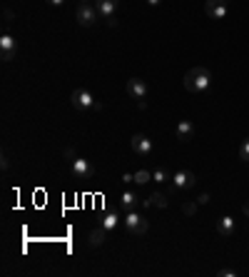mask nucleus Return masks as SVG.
Instances as JSON below:
<instances>
[{"label":"nucleus","mask_w":249,"mask_h":277,"mask_svg":"<svg viewBox=\"0 0 249 277\" xmlns=\"http://www.w3.org/2000/svg\"><path fill=\"white\" fill-rule=\"evenodd\" d=\"M204 13L212 20L227 18V0H204Z\"/></svg>","instance_id":"nucleus-7"},{"label":"nucleus","mask_w":249,"mask_h":277,"mask_svg":"<svg viewBox=\"0 0 249 277\" xmlns=\"http://www.w3.org/2000/svg\"><path fill=\"white\" fill-rule=\"evenodd\" d=\"M124 90H127V95H130L132 100H137V103L147 98V83L140 80V77H130L127 85H124Z\"/></svg>","instance_id":"nucleus-9"},{"label":"nucleus","mask_w":249,"mask_h":277,"mask_svg":"<svg viewBox=\"0 0 249 277\" xmlns=\"http://www.w3.org/2000/svg\"><path fill=\"white\" fill-rule=\"evenodd\" d=\"M107 227H102V225H97L90 235H88V245L90 247H100V245H105V240H107Z\"/></svg>","instance_id":"nucleus-12"},{"label":"nucleus","mask_w":249,"mask_h":277,"mask_svg":"<svg viewBox=\"0 0 249 277\" xmlns=\"http://www.w3.org/2000/svg\"><path fill=\"white\" fill-rule=\"evenodd\" d=\"M175 135H177V140L187 142V140L194 135V125H192L189 120H180V123H177V128H175Z\"/></svg>","instance_id":"nucleus-13"},{"label":"nucleus","mask_w":249,"mask_h":277,"mask_svg":"<svg viewBox=\"0 0 249 277\" xmlns=\"http://www.w3.org/2000/svg\"><path fill=\"white\" fill-rule=\"evenodd\" d=\"M142 205H145V208H159V210H162V208H167V197H164L162 192H155V195L147 197Z\"/></svg>","instance_id":"nucleus-15"},{"label":"nucleus","mask_w":249,"mask_h":277,"mask_svg":"<svg viewBox=\"0 0 249 277\" xmlns=\"http://www.w3.org/2000/svg\"><path fill=\"white\" fill-rule=\"evenodd\" d=\"M159 3H162V0H147V5H150V8H157Z\"/></svg>","instance_id":"nucleus-27"},{"label":"nucleus","mask_w":249,"mask_h":277,"mask_svg":"<svg viewBox=\"0 0 249 277\" xmlns=\"http://www.w3.org/2000/svg\"><path fill=\"white\" fill-rule=\"evenodd\" d=\"M124 230H127L130 235H145L147 232V220L140 215V212H135V210H130L127 215H124Z\"/></svg>","instance_id":"nucleus-3"},{"label":"nucleus","mask_w":249,"mask_h":277,"mask_svg":"<svg viewBox=\"0 0 249 277\" xmlns=\"http://www.w3.org/2000/svg\"><path fill=\"white\" fill-rule=\"evenodd\" d=\"M182 212H185V215H194V212H197V205H194V203H185V205H182Z\"/></svg>","instance_id":"nucleus-21"},{"label":"nucleus","mask_w":249,"mask_h":277,"mask_svg":"<svg viewBox=\"0 0 249 277\" xmlns=\"http://www.w3.org/2000/svg\"><path fill=\"white\" fill-rule=\"evenodd\" d=\"M70 100H72L75 110H82V112H85V110H97V103H95L93 93L85 90V88H75L72 95H70Z\"/></svg>","instance_id":"nucleus-2"},{"label":"nucleus","mask_w":249,"mask_h":277,"mask_svg":"<svg viewBox=\"0 0 249 277\" xmlns=\"http://www.w3.org/2000/svg\"><path fill=\"white\" fill-rule=\"evenodd\" d=\"M48 5H53V8H60V5H65V0H45Z\"/></svg>","instance_id":"nucleus-23"},{"label":"nucleus","mask_w":249,"mask_h":277,"mask_svg":"<svg viewBox=\"0 0 249 277\" xmlns=\"http://www.w3.org/2000/svg\"><path fill=\"white\" fill-rule=\"evenodd\" d=\"M70 173L77 177V180H90L93 177V168L85 157H72L70 160Z\"/></svg>","instance_id":"nucleus-6"},{"label":"nucleus","mask_w":249,"mask_h":277,"mask_svg":"<svg viewBox=\"0 0 249 277\" xmlns=\"http://www.w3.org/2000/svg\"><path fill=\"white\" fill-rule=\"evenodd\" d=\"M117 222H120L117 212H107V215H102V222H100V225H102V227H107V230L112 232V230L117 227Z\"/></svg>","instance_id":"nucleus-17"},{"label":"nucleus","mask_w":249,"mask_h":277,"mask_svg":"<svg viewBox=\"0 0 249 277\" xmlns=\"http://www.w3.org/2000/svg\"><path fill=\"white\" fill-rule=\"evenodd\" d=\"M77 3H80V5H85V3H90V0H77Z\"/></svg>","instance_id":"nucleus-29"},{"label":"nucleus","mask_w":249,"mask_h":277,"mask_svg":"<svg viewBox=\"0 0 249 277\" xmlns=\"http://www.w3.org/2000/svg\"><path fill=\"white\" fill-rule=\"evenodd\" d=\"M152 180H155V182H167V180H172V175H170L167 170L157 168V170H152Z\"/></svg>","instance_id":"nucleus-18"},{"label":"nucleus","mask_w":249,"mask_h":277,"mask_svg":"<svg viewBox=\"0 0 249 277\" xmlns=\"http://www.w3.org/2000/svg\"><path fill=\"white\" fill-rule=\"evenodd\" d=\"M97 18H100V13H97V8H95V5H90V3H85V5H77L75 20H77L82 28H90V25H95V23H97Z\"/></svg>","instance_id":"nucleus-4"},{"label":"nucleus","mask_w":249,"mask_h":277,"mask_svg":"<svg viewBox=\"0 0 249 277\" xmlns=\"http://www.w3.org/2000/svg\"><path fill=\"white\" fill-rule=\"evenodd\" d=\"M234 217H222L219 222H217V232L222 235V237H229V235H234Z\"/></svg>","instance_id":"nucleus-14"},{"label":"nucleus","mask_w":249,"mask_h":277,"mask_svg":"<svg viewBox=\"0 0 249 277\" xmlns=\"http://www.w3.org/2000/svg\"><path fill=\"white\" fill-rule=\"evenodd\" d=\"M212 83V72L202 68V65H194L192 70H187L185 75V90L187 93H204Z\"/></svg>","instance_id":"nucleus-1"},{"label":"nucleus","mask_w":249,"mask_h":277,"mask_svg":"<svg viewBox=\"0 0 249 277\" xmlns=\"http://www.w3.org/2000/svg\"><path fill=\"white\" fill-rule=\"evenodd\" d=\"M197 203H199V205H207V203H210V195H207V192H202V195L197 197Z\"/></svg>","instance_id":"nucleus-22"},{"label":"nucleus","mask_w":249,"mask_h":277,"mask_svg":"<svg viewBox=\"0 0 249 277\" xmlns=\"http://www.w3.org/2000/svg\"><path fill=\"white\" fill-rule=\"evenodd\" d=\"M117 5H120V0H95V8H97L100 18H105V20L115 18V10H117Z\"/></svg>","instance_id":"nucleus-11"},{"label":"nucleus","mask_w":249,"mask_h":277,"mask_svg":"<svg viewBox=\"0 0 249 277\" xmlns=\"http://www.w3.org/2000/svg\"><path fill=\"white\" fill-rule=\"evenodd\" d=\"M244 215H247V217H249V203H247V205H244Z\"/></svg>","instance_id":"nucleus-28"},{"label":"nucleus","mask_w":249,"mask_h":277,"mask_svg":"<svg viewBox=\"0 0 249 277\" xmlns=\"http://www.w3.org/2000/svg\"><path fill=\"white\" fill-rule=\"evenodd\" d=\"M18 53V40L10 35V33H3V37H0V55H3L5 63H10Z\"/></svg>","instance_id":"nucleus-8"},{"label":"nucleus","mask_w":249,"mask_h":277,"mask_svg":"<svg viewBox=\"0 0 249 277\" xmlns=\"http://www.w3.org/2000/svg\"><path fill=\"white\" fill-rule=\"evenodd\" d=\"M194 182H197V177L189 170H177L172 175V190H189V187H194Z\"/></svg>","instance_id":"nucleus-10"},{"label":"nucleus","mask_w":249,"mask_h":277,"mask_svg":"<svg viewBox=\"0 0 249 277\" xmlns=\"http://www.w3.org/2000/svg\"><path fill=\"white\" fill-rule=\"evenodd\" d=\"M222 277H234V270H219Z\"/></svg>","instance_id":"nucleus-26"},{"label":"nucleus","mask_w":249,"mask_h":277,"mask_svg":"<svg viewBox=\"0 0 249 277\" xmlns=\"http://www.w3.org/2000/svg\"><path fill=\"white\" fill-rule=\"evenodd\" d=\"M239 160L242 163H249V138H244L242 145H239Z\"/></svg>","instance_id":"nucleus-20"},{"label":"nucleus","mask_w":249,"mask_h":277,"mask_svg":"<svg viewBox=\"0 0 249 277\" xmlns=\"http://www.w3.org/2000/svg\"><path fill=\"white\" fill-rule=\"evenodd\" d=\"M120 205H122L124 210H127V212H130V210H135V208H137V195H135V192H130V190H127V192H122Z\"/></svg>","instance_id":"nucleus-16"},{"label":"nucleus","mask_w":249,"mask_h":277,"mask_svg":"<svg viewBox=\"0 0 249 277\" xmlns=\"http://www.w3.org/2000/svg\"><path fill=\"white\" fill-rule=\"evenodd\" d=\"M122 182H135V175H132V173H124V175H122Z\"/></svg>","instance_id":"nucleus-24"},{"label":"nucleus","mask_w":249,"mask_h":277,"mask_svg":"<svg viewBox=\"0 0 249 277\" xmlns=\"http://www.w3.org/2000/svg\"><path fill=\"white\" fill-rule=\"evenodd\" d=\"M65 157H67V160H72V157H77V155H75L72 147H67V150H65Z\"/></svg>","instance_id":"nucleus-25"},{"label":"nucleus","mask_w":249,"mask_h":277,"mask_svg":"<svg viewBox=\"0 0 249 277\" xmlns=\"http://www.w3.org/2000/svg\"><path fill=\"white\" fill-rule=\"evenodd\" d=\"M130 147L135 150V155H140V157H150V155H152V150H155V142H152L147 135H142V133H135V135H132V142H130Z\"/></svg>","instance_id":"nucleus-5"},{"label":"nucleus","mask_w":249,"mask_h":277,"mask_svg":"<svg viewBox=\"0 0 249 277\" xmlns=\"http://www.w3.org/2000/svg\"><path fill=\"white\" fill-rule=\"evenodd\" d=\"M150 180H152V173H150V170H137V173H135V182H137V185H147Z\"/></svg>","instance_id":"nucleus-19"}]
</instances>
